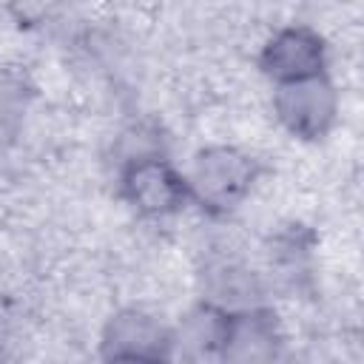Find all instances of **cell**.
I'll use <instances>...</instances> for the list:
<instances>
[{
    "instance_id": "obj_6",
    "label": "cell",
    "mask_w": 364,
    "mask_h": 364,
    "mask_svg": "<svg viewBox=\"0 0 364 364\" xmlns=\"http://www.w3.org/2000/svg\"><path fill=\"white\" fill-rule=\"evenodd\" d=\"M279 333L270 316L259 310H242L228 316L222 355L228 361H267L276 355Z\"/></svg>"
},
{
    "instance_id": "obj_1",
    "label": "cell",
    "mask_w": 364,
    "mask_h": 364,
    "mask_svg": "<svg viewBox=\"0 0 364 364\" xmlns=\"http://www.w3.org/2000/svg\"><path fill=\"white\" fill-rule=\"evenodd\" d=\"M253 162L233 148H208L191 171L193 196L210 210H230L242 202L253 182Z\"/></svg>"
},
{
    "instance_id": "obj_2",
    "label": "cell",
    "mask_w": 364,
    "mask_h": 364,
    "mask_svg": "<svg viewBox=\"0 0 364 364\" xmlns=\"http://www.w3.org/2000/svg\"><path fill=\"white\" fill-rule=\"evenodd\" d=\"M276 114L296 136H318L336 117V91L321 74L279 82Z\"/></svg>"
},
{
    "instance_id": "obj_7",
    "label": "cell",
    "mask_w": 364,
    "mask_h": 364,
    "mask_svg": "<svg viewBox=\"0 0 364 364\" xmlns=\"http://www.w3.org/2000/svg\"><path fill=\"white\" fill-rule=\"evenodd\" d=\"M205 293H208V304H213L216 310L242 313V310H253L262 287L247 267L236 262H216L205 270Z\"/></svg>"
},
{
    "instance_id": "obj_3",
    "label": "cell",
    "mask_w": 364,
    "mask_h": 364,
    "mask_svg": "<svg viewBox=\"0 0 364 364\" xmlns=\"http://www.w3.org/2000/svg\"><path fill=\"white\" fill-rule=\"evenodd\" d=\"M102 350L108 358L125 361H156L165 358L171 350V338L156 318L142 310H122L117 313L102 336Z\"/></svg>"
},
{
    "instance_id": "obj_4",
    "label": "cell",
    "mask_w": 364,
    "mask_h": 364,
    "mask_svg": "<svg viewBox=\"0 0 364 364\" xmlns=\"http://www.w3.org/2000/svg\"><path fill=\"white\" fill-rule=\"evenodd\" d=\"M262 65L279 82L316 77L324 65V46L307 28H284L267 43Z\"/></svg>"
},
{
    "instance_id": "obj_5",
    "label": "cell",
    "mask_w": 364,
    "mask_h": 364,
    "mask_svg": "<svg viewBox=\"0 0 364 364\" xmlns=\"http://www.w3.org/2000/svg\"><path fill=\"white\" fill-rule=\"evenodd\" d=\"M125 193L142 213H168L185 196V182L156 156H136L125 171Z\"/></svg>"
},
{
    "instance_id": "obj_9",
    "label": "cell",
    "mask_w": 364,
    "mask_h": 364,
    "mask_svg": "<svg viewBox=\"0 0 364 364\" xmlns=\"http://www.w3.org/2000/svg\"><path fill=\"white\" fill-rule=\"evenodd\" d=\"M26 108V94L23 85L11 77H0V136H9Z\"/></svg>"
},
{
    "instance_id": "obj_8",
    "label": "cell",
    "mask_w": 364,
    "mask_h": 364,
    "mask_svg": "<svg viewBox=\"0 0 364 364\" xmlns=\"http://www.w3.org/2000/svg\"><path fill=\"white\" fill-rule=\"evenodd\" d=\"M225 330H228V313L216 310L213 304H205V307L191 310L182 318V324H179L176 336L171 338V344H179L182 355H188V358L222 353Z\"/></svg>"
}]
</instances>
